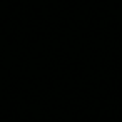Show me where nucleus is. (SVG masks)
I'll return each instance as SVG.
<instances>
[]
</instances>
